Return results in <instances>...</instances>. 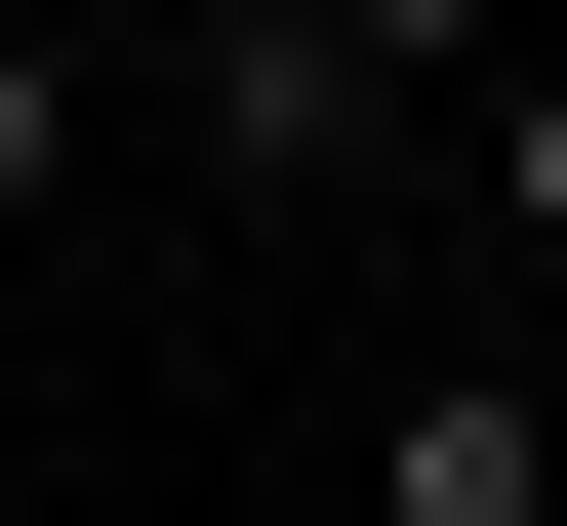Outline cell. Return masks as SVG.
<instances>
[{
    "mask_svg": "<svg viewBox=\"0 0 567 526\" xmlns=\"http://www.w3.org/2000/svg\"><path fill=\"white\" fill-rule=\"evenodd\" d=\"M365 526H567V364H405L365 405Z\"/></svg>",
    "mask_w": 567,
    "mask_h": 526,
    "instance_id": "obj_1",
    "label": "cell"
},
{
    "mask_svg": "<svg viewBox=\"0 0 567 526\" xmlns=\"http://www.w3.org/2000/svg\"><path fill=\"white\" fill-rule=\"evenodd\" d=\"M203 163L324 203V163H365V41H324V0H203Z\"/></svg>",
    "mask_w": 567,
    "mask_h": 526,
    "instance_id": "obj_2",
    "label": "cell"
},
{
    "mask_svg": "<svg viewBox=\"0 0 567 526\" xmlns=\"http://www.w3.org/2000/svg\"><path fill=\"white\" fill-rule=\"evenodd\" d=\"M486 244H567V41H486Z\"/></svg>",
    "mask_w": 567,
    "mask_h": 526,
    "instance_id": "obj_3",
    "label": "cell"
},
{
    "mask_svg": "<svg viewBox=\"0 0 567 526\" xmlns=\"http://www.w3.org/2000/svg\"><path fill=\"white\" fill-rule=\"evenodd\" d=\"M41 203H82V41H0V244H41Z\"/></svg>",
    "mask_w": 567,
    "mask_h": 526,
    "instance_id": "obj_4",
    "label": "cell"
},
{
    "mask_svg": "<svg viewBox=\"0 0 567 526\" xmlns=\"http://www.w3.org/2000/svg\"><path fill=\"white\" fill-rule=\"evenodd\" d=\"M324 41H365V82H486V41H527V0H324Z\"/></svg>",
    "mask_w": 567,
    "mask_h": 526,
    "instance_id": "obj_5",
    "label": "cell"
}]
</instances>
